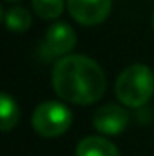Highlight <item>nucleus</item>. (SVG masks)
<instances>
[{"label": "nucleus", "instance_id": "nucleus-8", "mask_svg": "<svg viewBox=\"0 0 154 156\" xmlns=\"http://www.w3.org/2000/svg\"><path fill=\"white\" fill-rule=\"evenodd\" d=\"M18 118H20V111H18V105H16L15 98L11 94L4 93L0 96V122H2V131L9 133L18 123Z\"/></svg>", "mask_w": 154, "mask_h": 156}, {"label": "nucleus", "instance_id": "nucleus-1", "mask_svg": "<svg viewBox=\"0 0 154 156\" xmlns=\"http://www.w3.org/2000/svg\"><path fill=\"white\" fill-rule=\"evenodd\" d=\"M51 82L62 100L76 105H91L105 93L103 69L83 55L62 56L53 67Z\"/></svg>", "mask_w": 154, "mask_h": 156}, {"label": "nucleus", "instance_id": "nucleus-4", "mask_svg": "<svg viewBox=\"0 0 154 156\" xmlns=\"http://www.w3.org/2000/svg\"><path fill=\"white\" fill-rule=\"evenodd\" d=\"M76 45V33L65 22L53 24L40 44V56L44 60H53L58 56H67Z\"/></svg>", "mask_w": 154, "mask_h": 156}, {"label": "nucleus", "instance_id": "nucleus-5", "mask_svg": "<svg viewBox=\"0 0 154 156\" xmlns=\"http://www.w3.org/2000/svg\"><path fill=\"white\" fill-rule=\"evenodd\" d=\"M113 7V0H67L71 16L82 26L102 24Z\"/></svg>", "mask_w": 154, "mask_h": 156}, {"label": "nucleus", "instance_id": "nucleus-2", "mask_svg": "<svg viewBox=\"0 0 154 156\" xmlns=\"http://www.w3.org/2000/svg\"><path fill=\"white\" fill-rule=\"evenodd\" d=\"M116 98L125 107H143L154 94V75L143 64H134L125 67L114 85Z\"/></svg>", "mask_w": 154, "mask_h": 156}, {"label": "nucleus", "instance_id": "nucleus-3", "mask_svg": "<svg viewBox=\"0 0 154 156\" xmlns=\"http://www.w3.org/2000/svg\"><path fill=\"white\" fill-rule=\"evenodd\" d=\"M33 129L44 138H56L67 133L73 123V113L62 102H42L33 111Z\"/></svg>", "mask_w": 154, "mask_h": 156}, {"label": "nucleus", "instance_id": "nucleus-9", "mask_svg": "<svg viewBox=\"0 0 154 156\" xmlns=\"http://www.w3.org/2000/svg\"><path fill=\"white\" fill-rule=\"evenodd\" d=\"M4 20H5V26L9 31H15V33H24L31 27V15L26 7H20V5H13L11 9L5 11L4 15Z\"/></svg>", "mask_w": 154, "mask_h": 156}, {"label": "nucleus", "instance_id": "nucleus-7", "mask_svg": "<svg viewBox=\"0 0 154 156\" xmlns=\"http://www.w3.org/2000/svg\"><path fill=\"white\" fill-rule=\"evenodd\" d=\"M76 156H120V151L102 136H87L76 145Z\"/></svg>", "mask_w": 154, "mask_h": 156}, {"label": "nucleus", "instance_id": "nucleus-11", "mask_svg": "<svg viewBox=\"0 0 154 156\" xmlns=\"http://www.w3.org/2000/svg\"><path fill=\"white\" fill-rule=\"evenodd\" d=\"M152 24H154V18H152Z\"/></svg>", "mask_w": 154, "mask_h": 156}, {"label": "nucleus", "instance_id": "nucleus-6", "mask_svg": "<svg viewBox=\"0 0 154 156\" xmlns=\"http://www.w3.org/2000/svg\"><path fill=\"white\" fill-rule=\"evenodd\" d=\"M129 111L118 104H107V105H102L94 116H93V125L98 133L102 134H107V136H116V134H121L127 125H129Z\"/></svg>", "mask_w": 154, "mask_h": 156}, {"label": "nucleus", "instance_id": "nucleus-10", "mask_svg": "<svg viewBox=\"0 0 154 156\" xmlns=\"http://www.w3.org/2000/svg\"><path fill=\"white\" fill-rule=\"evenodd\" d=\"M35 13L44 20H54L64 11V0H31Z\"/></svg>", "mask_w": 154, "mask_h": 156}]
</instances>
